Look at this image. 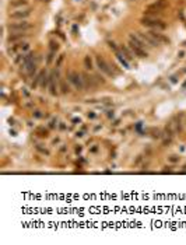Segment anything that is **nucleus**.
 <instances>
[{
  "instance_id": "2",
  "label": "nucleus",
  "mask_w": 186,
  "mask_h": 245,
  "mask_svg": "<svg viewBox=\"0 0 186 245\" xmlns=\"http://www.w3.org/2000/svg\"><path fill=\"white\" fill-rule=\"evenodd\" d=\"M7 28H9V31L10 32H25V31H28V30H31L32 25L28 21H25V20H21L20 23H10L9 25H7Z\"/></svg>"
},
{
  "instance_id": "3",
  "label": "nucleus",
  "mask_w": 186,
  "mask_h": 245,
  "mask_svg": "<svg viewBox=\"0 0 186 245\" xmlns=\"http://www.w3.org/2000/svg\"><path fill=\"white\" fill-rule=\"evenodd\" d=\"M67 80L74 86V87L77 88L78 91H83V90H84V83H83V77L80 73H77V72H69Z\"/></svg>"
},
{
  "instance_id": "19",
  "label": "nucleus",
  "mask_w": 186,
  "mask_h": 245,
  "mask_svg": "<svg viewBox=\"0 0 186 245\" xmlns=\"http://www.w3.org/2000/svg\"><path fill=\"white\" fill-rule=\"evenodd\" d=\"M50 45H52V46H50V48H52V51H58V49H59L58 42H56V44H55V42H50Z\"/></svg>"
},
{
  "instance_id": "21",
  "label": "nucleus",
  "mask_w": 186,
  "mask_h": 245,
  "mask_svg": "<svg viewBox=\"0 0 186 245\" xmlns=\"http://www.w3.org/2000/svg\"><path fill=\"white\" fill-rule=\"evenodd\" d=\"M182 88H183V90H185V88H186V81H185V83H183V86H182Z\"/></svg>"
},
{
  "instance_id": "11",
  "label": "nucleus",
  "mask_w": 186,
  "mask_h": 245,
  "mask_svg": "<svg viewBox=\"0 0 186 245\" xmlns=\"http://www.w3.org/2000/svg\"><path fill=\"white\" fill-rule=\"evenodd\" d=\"M55 72L53 73H50V76H49V90H50V94L52 95H56V84H58V80L55 79Z\"/></svg>"
},
{
  "instance_id": "18",
  "label": "nucleus",
  "mask_w": 186,
  "mask_h": 245,
  "mask_svg": "<svg viewBox=\"0 0 186 245\" xmlns=\"http://www.w3.org/2000/svg\"><path fill=\"white\" fill-rule=\"evenodd\" d=\"M168 161H169V162H173V164H175V162L179 161V157H178V156H169V157H168Z\"/></svg>"
},
{
  "instance_id": "4",
  "label": "nucleus",
  "mask_w": 186,
  "mask_h": 245,
  "mask_svg": "<svg viewBox=\"0 0 186 245\" xmlns=\"http://www.w3.org/2000/svg\"><path fill=\"white\" fill-rule=\"evenodd\" d=\"M141 24L144 25V27H148L151 30H164L165 28V24L162 21H159V20H155L153 17H145V18L141 20Z\"/></svg>"
},
{
  "instance_id": "12",
  "label": "nucleus",
  "mask_w": 186,
  "mask_h": 245,
  "mask_svg": "<svg viewBox=\"0 0 186 245\" xmlns=\"http://www.w3.org/2000/svg\"><path fill=\"white\" fill-rule=\"evenodd\" d=\"M25 37H27V34H24V32H11V35L9 37V39H7V41H9V42H17V41L24 39Z\"/></svg>"
},
{
  "instance_id": "6",
  "label": "nucleus",
  "mask_w": 186,
  "mask_h": 245,
  "mask_svg": "<svg viewBox=\"0 0 186 245\" xmlns=\"http://www.w3.org/2000/svg\"><path fill=\"white\" fill-rule=\"evenodd\" d=\"M95 59H97V66L100 67V70H102V72H104L105 74H108V76H112V70L109 69V65L104 60V58L98 55Z\"/></svg>"
},
{
  "instance_id": "10",
  "label": "nucleus",
  "mask_w": 186,
  "mask_h": 245,
  "mask_svg": "<svg viewBox=\"0 0 186 245\" xmlns=\"http://www.w3.org/2000/svg\"><path fill=\"white\" fill-rule=\"evenodd\" d=\"M21 70H23L25 74H32L36 70V65L34 60L31 62H25V63H21Z\"/></svg>"
},
{
  "instance_id": "22",
  "label": "nucleus",
  "mask_w": 186,
  "mask_h": 245,
  "mask_svg": "<svg viewBox=\"0 0 186 245\" xmlns=\"http://www.w3.org/2000/svg\"><path fill=\"white\" fill-rule=\"evenodd\" d=\"M41 1H48V0H41Z\"/></svg>"
},
{
  "instance_id": "9",
  "label": "nucleus",
  "mask_w": 186,
  "mask_h": 245,
  "mask_svg": "<svg viewBox=\"0 0 186 245\" xmlns=\"http://www.w3.org/2000/svg\"><path fill=\"white\" fill-rule=\"evenodd\" d=\"M48 83H49V79H48V76H46V72L44 70V72H41V73L38 74V77L35 79V86L36 84H39L42 88H45L46 86H48Z\"/></svg>"
},
{
  "instance_id": "13",
  "label": "nucleus",
  "mask_w": 186,
  "mask_h": 245,
  "mask_svg": "<svg viewBox=\"0 0 186 245\" xmlns=\"http://www.w3.org/2000/svg\"><path fill=\"white\" fill-rule=\"evenodd\" d=\"M28 3L27 0H14V1H10V7H14V9H20V7H25Z\"/></svg>"
},
{
  "instance_id": "1",
  "label": "nucleus",
  "mask_w": 186,
  "mask_h": 245,
  "mask_svg": "<svg viewBox=\"0 0 186 245\" xmlns=\"http://www.w3.org/2000/svg\"><path fill=\"white\" fill-rule=\"evenodd\" d=\"M129 48H130L133 53L136 56H139V58H145V56H147V52H145L147 45H145L144 42L141 41L137 35H133V34L129 35Z\"/></svg>"
},
{
  "instance_id": "7",
  "label": "nucleus",
  "mask_w": 186,
  "mask_h": 245,
  "mask_svg": "<svg viewBox=\"0 0 186 245\" xmlns=\"http://www.w3.org/2000/svg\"><path fill=\"white\" fill-rule=\"evenodd\" d=\"M81 77H83V83H84V88H88V90H94V88L97 87V84H95V77H90L87 73H83L81 74Z\"/></svg>"
},
{
  "instance_id": "20",
  "label": "nucleus",
  "mask_w": 186,
  "mask_h": 245,
  "mask_svg": "<svg viewBox=\"0 0 186 245\" xmlns=\"http://www.w3.org/2000/svg\"><path fill=\"white\" fill-rule=\"evenodd\" d=\"M53 52H55V51H52V52L49 53V56H48V63H50V62H52V59H53Z\"/></svg>"
},
{
  "instance_id": "15",
  "label": "nucleus",
  "mask_w": 186,
  "mask_h": 245,
  "mask_svg": "<svg viewBox=\"0 0 186 245\" xmlns=\"http://www.w3.org/2000/svg\"><path fill=\"white\" fill-rule=\"evenodd\" d=\"M59 86H60V90H62V93H63V94H69V93H70V87H69V84L66 83L64 80H60Z\"/></svg>"
},
{
  "instance_id": "16",
  "label": "nucleus",
  "mask_w": 186,
  "mask_h": 245,
  "mask_svg": "<svg viewBox=\"0 0 186 245\" xmlns=\"http://www.w3.org/2000/svg\"><path fill=\"white\" fill-rule=\"evenodd\" d=\"M116 56H118V59L120 60V62H122L123 65H125V67H126V69H129V63H127V59L125 58V55H123L122 52L116 51Z\"/></svg>"
},
{
  "instance_id": "8",
  "label": "nucleus",
  "mask_w": 186,
  "mask_h": 245,
  "mask_svg": "<svg viewBox=\"0 0 186 245\" xmlns=\"http://www.w3.org/2000/svg\"><path fill=\"white\" fill-rule=\"evenodd\" d=\"M147 34H148V35H150V37L153 38L154 41L158 42V44H161V42H168V39L164 37V34H161L158 30H150V31H148Z\"/></svg>"
},
{
  "instance_id": "14",
  "label": "nucleus",
  "mask_w": 186,
  "mask_h": 245,
  "mask_svg": "<svg viewBox=\"0 0 186 245\" xmlns=\"http://www.w3.org/2000/svg\"><path fill=\"white\" fill-rule=\"evenodd\" d=\"M120 52H122L123 55H125V58H126L127 60H132L133 58L136 56V55H134V53H133V52H130V51H129V49H127L126 46H122V48H120Z\"/></svg>"
},
{
  "instance_id": "17",
  "label": "nucleus",
  "mask_w": 186,
  "mask_h": 245,
  "mask_svg": "<svg viewBox=\"0 0 186 245\" xmlns=\"http://www.w3.org/2000/svg\"><path fill=\"white\" fill-rule=\"evenodd\" d=\"M84 63H86V67L87 69H92V63H91V59H90V56H86L84 58Z\"/></svg>"
},
{
  "instance_id": "5",
  "label": "nucleus",
  "mask_w": 186,
  "mask_h": 245,
  "mask_svg": "<svg viewBox=\"0 0 186 245\" xmlns=\"http://www.w3.org/2000/svg\"><path fill=\"white\" fill-rule=\"evenodd\" d=\"M31 14V9H18L17 11H13V13H10V18H13V20H23V18H27L28 15Z\"/></svg>"
}]
</instances>
